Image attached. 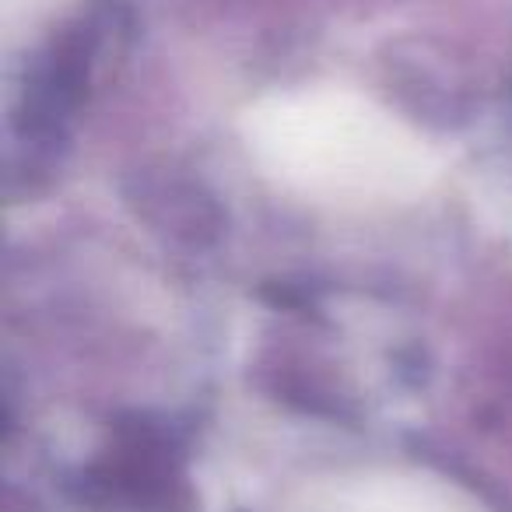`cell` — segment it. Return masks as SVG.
<instances>
[{"instance_id": "7a4b0ae2", "label": "cell", "mask_w": 512, "mask_h": 512, "mask_svg": "<svg viewBox=\"0 0 512 512\" xmlns=\"http://www.w3.org/2000/svg\"><path fill=\"white\" fill-rule=\"evenodd\" d=\"M64 0H4V36L15 39L18 32H29L43 25Z\"/></svg>"}, {"instance_id": "6da1fadb", "label": "cell", "mask_w": 512, "mask_h": 512, "mask_svg": "<svg viewBox=\"0 0 512 512\" xmlns=\"http://www.w3.org/2000/svg\"><path fill=\"white\" fill-rule=\"evenodd\" d=\"M242 141L264 176L327 204L414 200L442 172L428 137L355 88L267 95L242 116Z\"/></svg>"}]
</instances>
